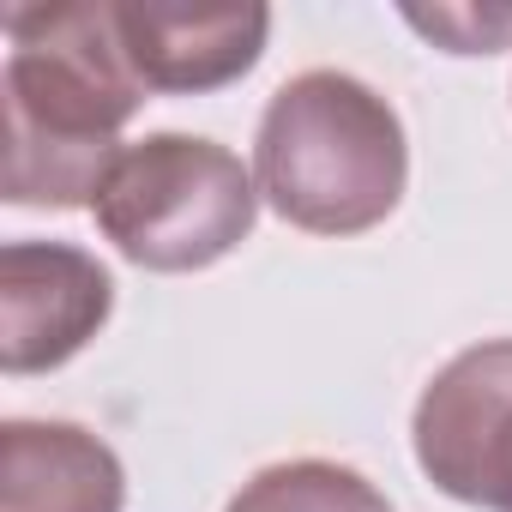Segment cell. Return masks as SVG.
<instances>
[{"mask_svg": "<svg viewBox=\"0 0 512 512\" xmlns=\"http://www.w3.org/2000/svg\"><path fill=\"white\" fill-rule=\"evenodd\" d=\"M7 205L73 211L97 205L121 163V127L139 115L145 85L121 49L115 0L7 7Z\"/></svg>", "mask_w": 512, "mask_h": 512, "instance_id": "6da1fadb", "label": "cell"}, {"mask_svg": "<svg viewBox=\"0 0 512 512\" xmlns=\"http://www.w3.org/2000/svg\"><path fill=\"white\" fill-rule=\"evenodd\" d=\"M260 199L308 235H362L386 223L410 181L398 109L356 73H296L272 91L253 139Z\"/></svg>", "mask_w": 512, "mask_h": 512, "instance_id": "7a4b0ae2", "label": "cell"}, {"mask_svg": "<svg viewBox=\"0 0 512 512\" xmlns=\"http://www.w3.org/2000/svg\"><path fill=\"white\" fill-rule=\"evenodd\" d=\"M91 211L139 272H205L253 235L260 181L217 139L145 133L121 151Z\"/></svg>", "mask_w": 512, "mask_h": 512, "instance_id": "3957f363", "label": "cell"}, {"mask_svg": "<svg viewBox=\"0 0 512 512\" xmlns=\"http://www.w3.org/2000/svg\"><path fill=\"white\" fill-rule=\"evenodd\" d=\"M410 446L440 494L512 512V338L458 350L422 386Z\"/></svg>", "mask_w": 512, "mask_h": 512, "instance_id": "277c9868", "label": "cell"}, {"mask_svg": "<svg viewBox=\"0 0 512 512\" xmlns=\"http://www.w3.org/2000/svg\"><path fill=\"white\" fill-rule=\"evenodd\" d=\"M115 314V278L73 241L0 247V368L49 374L73 362Z\"/></svg>", "mask_w": 512, "mask_h": 512, "instance_id": "5b68a950", "label": "cell"}, {"mask_svg": "<svg viewBox=\"0 0 512 512\" xmlns=\"http://www.w3.org/2000/svg\"><path fill=\"white\" fill-rule=\"evenodd\" d=\"M115 31L145 91H223L266 55V7H193V0H115Z\"/></svg>", "mask_w": 512, "mask_h": 512, "instance_id": "8992f818", "label": "cell"}, {"mask_svg": "<svg viewBox=\"0 0 512 512\" xmlns=\"http://www.w3.org/2000/svg\"><path fill=\"white\" fill-rule=\"evenodd\" d=\"M127 470L79 422L13 416L0 428V512H121Z\"/></svg>", "mask_w": 512, "mask_h": 512, "instance_id": "52a82bcc", "label": "cell"}, {"mask_svg": "<svg viewBox=\"0 0 512 512\" xmlns=\"http://www.w3.org/2000/svg\"><path fill=\"white\" fill-rule=\"evenodd\" d=\"M223 512H392V506L350 464L290 458V464H266L253 482H241V494Z\"/></svg>", "mask_w": 512, "mask_h": 512, "instance_id": "ba28073f", "label": "cell"}, {"mask_svg": "<svg viewBox=\"0 0 512 512\" xmlns=\"http://www.w3.org/2000/svg\"><path fill=\"white\" fill-rule=\"evenodd\" d=\"M404 19L422 37H434L446 55H494V49L512 43V7H494V13H482V7H434V13H422V7H410Z\"/></svg>", "mask_w": 512, "mask_h": 512, "instance_id": "9c48e42d", "label": "cell"}]
</instances>
